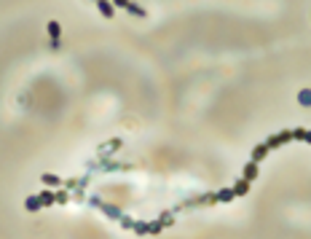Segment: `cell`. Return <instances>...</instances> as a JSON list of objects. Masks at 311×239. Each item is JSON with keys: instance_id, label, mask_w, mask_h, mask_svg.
I'll return each mask as SVG.
<instances>
[{"instance_id": "6da1fadb", "label": "cell", "mask_w": 311, "mask_h": 239, "mask_svg": "<svg viewBox=\"0 0 311 239\" xmlns=\"http://www.w3.org/2000/svg\"><path fill=\"white\" fill-rule=\"evenodd\" d=\"M49 30H51V35H54V38L59 35V27H57V22H51V24H49Z\"/></svg>"}, {"instance_id": "7a4b0ae2", "label": "cell", "mask_w": 311, "mask_h": 239, "mask_svg": "<svg viewBox=\"0 0 311 239\" xmlns=\"http://www.w3.org/2000/svg\"><path fill=\"white\" fill-rule=\"evenodd\" d=\"M244 191H247V180H242V183H239V188H236V193H244Z\"/></svg>"}]
</instances>
